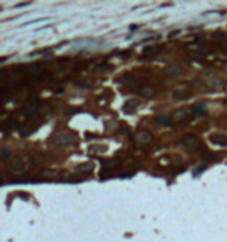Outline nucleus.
<instances>
[{"label": "nucleus", "mask_w": 227, "mask_h": 242, "mask_svg": "<svg viewBox=\"0 0 227 242\" xmlns=\"http://www.w3.org/2000/svg\"><path fill=\"white\" fill-rule=\"evenodd\" d=\"M151 133L150 132H146V130H140V132H137L136 133V140L139 141V143H150L151 141Z\"/></svg>", "instance_id": "obj_11"}, {"label": "nucleus", "mask_w": 227, "mask_h": 242, "mask_svg": "<svg viewBox=\"0 0 227 242\" xmlns=\"http://www.w3.org/2000/svg\"><path fill=\"white\" fill-rule=\"evenodd\" d=\"M140 95L142 96H145V98H153V96H156V89L153 87V86H142L140 87Z\"/></svg>", "instance_id": "obj_8"}, {"label": "nucleus", "mask_w": 227, "mask_h": 242, "mask_svg": "<svg viewBox=\"0 0 227 242\" xmlns=\"http://www.w3.org/2000/svg\"><path fill=\"white\" fill-rule=\"evenodd\" d=\"M181 146L185 147V149L188 151H194V149H199V146H201V140H199L196 135H185L181 138Z\"/></svg>", "instance_id": "obj_1"}, {"label": "nucleus", "mask_w": 227, "mask_h": 242, "mask_svg": "<svg viewBox=\"0 0 227 242\" xmlns=\"http://www.w3.org/2000/svg\"><path fill=\"white\" fill-rule=\"evenodd\" d=\"M90 165H87V163H84V165H79L78 166V171H81V172H87V171H90Z\"/></svg>", "instance_id": "obj_17"}, {"label": "nucleus", "mask_w": 227, "mask_h": 242, "mask_svg": "<svg viewBox=\"0 0 227 242\" xmlns=\"http://www.w3.org/2000/svg\"><path fill=\"white\" fill-rule=\"evenodd\" d=\"M139 104H140L139 99H129V101H126V103L123 104V112H126V113L134 112V109H137Z\"/></svg>", "instance_id": "obj_9"}, {"label": "nucleus", "mask_w": 227, "mask_h": 242, "mask_svg": "<svg viewBox=\"0 0 227 242\" xmlns=\"http://www.w3.org/2000/svg\"><path fill=\"white\" fill-rule=\"evenodd\" d=\"M213 37L219 39V40H227V36H225L224 33H215V34H213Z\"/></svg>", "instance_id": "obj_19"}, {"label": "nucleus", "mask_w": 227, "mask_h": 242, "mask_svg": "<svg viewBox=\"0 0 227 242\" xmlns=\"http://www.w3.org/2000/svg\"><path fill=\"white\" fill-rule=\"evenodd\" d=\"M163 73L168 75V76H179V75L184 73V69H182L179 64H171V65H167V67H165Z\"/></svg>", "instance_id": "obj_4"}, {"label": "nucleus", "mask_w": 227, "mask_h": 242, "mask_svg": "<svg viewBox=\"0 0 227 242\" xmlns=\"http://www.w3.org/2000/svg\"><path fill=\"white\" fill-rule=\"evenodd\" d=\"M210 143L216 144V146H227V135L224 133H215L210 137Z\"/></svg>", "instance_id": "obj_6"}, {"label": "nucleus", "mask_w": 227, "mask_h": 242, "mask_svg": "<svg viewBox=\"0 0 227 242\" xmlns=\"http://www.w3.org/2000/svg\"><path fill=\"white\" fill-rule=\"evenodd\" d=\"M156 121H157L159 124H162V126H171L170 119H168L165 115H157V116H156Z\"/></svg>", "instance_id": "obj_14"}, {"label": "nucleus", "mask_w": 227, "mask_h": 242, "mask_svg": "<svg viewBox=\"0 0 227 242\" xmlns=\"http://www.w3.org/2000/svg\"><path fill=\"white\" fill-rule=\"evenodd\" d=\"M11 155V151L6 149V147H2V158H9Z\"/></svg>", "instance_id": "obj_18"}, {"label": "nucleus", "mask_w": 227, "mask_h": 242, "mask_svg": "<svg viewBox=\"0 0 227 242\" xmlns=\"http://www.w3.org/2000/svg\"><path fill=\"white\" fill-rule=\"evenodd\" d=\"M97 70H100V72H103V70H112V65H109V64H100V65H97Z\"/></svg>", "instance_id": "obj_16"}, {"label": "nucleus", "mask_w": 227, "mask_h": 242, "mask_svg": "<svg viewBox=\"0 0 227 242\" xmlns=\"http://www.w3.org/2000/svg\"><path fill=\"white\" fill-rule=\"evenodd\" d=\"M191 86H193V87H199V89H201V87L204 86V82H202V79H201V78H194V79L191 81Z\"/></svg>", "instance_id": "obj_15"}, {"label": "nucleus", "mask_w": 227, "mask_h": 242, "mask_svg": "<svg viewBox=\"0 0 227 242\" xmlns=\"http://www.w3.org/2000/svg\"><path fill=\"white\" fill-rule=\"evenodd\" d=\"M191 110H193V113H196L199 116H204V115H207V106L204 103H196L191 107Z\"/></svg>", "instance_id": "obj_10"}, {"label": "nucleus", "mask_w": 227, "mask_h": 242, "mask_svg": "<svg viewBox=\"0 0 227 242\" xmlns=\"http://www.w3.org/2000/svg\"><path fill=\"white\" fill-rule=\"evenodd\" d=\"M50 141L55 146H67V144L75 141V137L70 135V133H55Z\"/></svg>", "instance_id": "obj_2"}, {"label": "nucleus", "mask_w": 227, "mask_h": 242, "mask_svg": "<svg viewBox=\"0 0 227 242\" xmlns=\"http://www.w3.org/2000/svg\"><path fill=\"white\" fill-rule=\"evenodd\" d=\"M154 48L153 47H146V48H143V55H154Z\"/></svg>", "instance_id": "obj_20"}, {"label": "nucleus", "mask_w": 227, "mask_h": 242, "mask_svg": "<svg viewBox=\"0 0 227 242\" xmlns=\"http://www.w3.org/2000/svg\"><path fill=\"white\" fill-rule=\"evenodd\" d=\"M44 176H45V177H56L58 172H56V171H45Z\"/></svg>", "instance_id": "obj_21"}, {"label": "nucleus", "mask_w": 227, "mask_h": 242, "mask_svg": "<svg viewBox=\"0 0 227 242\" xmlns=\"http://www.w3.org/2000/svg\"><path fill=\"white\" fill-rule=\"evenodd\" d=\"M17 127V123H16V119H8V121H3V126H2V129L6 132V130H9V129H16Z\"/></svg>", "instance_id": "obj_12"}, {"label": "nucleus", "mask_w": 227, "mask_h": 242, "mask_svg": "<svg viewBox=\"0 0 227 242\" xmlns=\"http://www.w3.org/2000/svg\"><path fill=\"white\" fill-rule=\"evenodd\" d=\"M20 135H22V137H28V135H30V129H22V130H20Z\"/></svg>", "instance_id": "obj_22"}, {"label": "nucleus", "mask_w": 227, "mask_h": 242, "mask_svg": "<svg viewBox=\"0 0 227 242\" xmlns=\"http://www.w3.org/2000/svg\"><path fill=\"white\" fill-rule=\"evenodd\" d=\"M222 70H224V72H227V62H225V64H222Z\"/></svg>", "instance_id": "obj_24"}, {"label": "nucleus", "mask_w": 227, "mask_h": 242, "mask_svg": "<svg viewBox=\"0 0 227 242\" xmlns=\"http://www.w3.org/2000/svg\"><path fill=\"white\" fill-rule=\"evenodd\" d=\"M76 86H78V87H89V84H86V82H81V81H79V82H76Z\"/></svg>", "instance_id": "obj_23"}, {"label": "nucleus", "mask_w": 227, "mask_h": 242, "mask_svg": "<svg viewBox=\"0 0 227 242\" xmlns=\"http://www.w3.org/2000/svg\"><path fill=\"white\" fill-rule=\"evenodd\" d=\"M191 113H193V110H191V109H177L174 113H173L171 119L174 121V123H181V121L188 119V118L191 116Z\"/></svg>", "instance_id": "obj_3"}, {"label": "nucleus", "mask_w": 227, "mask_h": 242, "mask_svg": "<svg viewBox=\"0 0 227 242\" xmlns=\"http://www.w3.org/2000/svg\"><path fill=\"white\" fill-rule=\"evenodd\" d=\"M173 98L174 99H185V98H188V95H187V92H184V90H174L173 92Z\"/></svg>", "instance_id": "obj_13"}, {"label": "nucleus", "mask_w": 227, "mask_h": 242, "mask_svg": "<svg viewBox=\"0 0 227 242\" xmlns=\"http://www.w3.org/2000/svg\"><path fill=\"white\" fill-rule=\"evenodd\" d=\"M208 87L213 89V90H221V89L225 87V81H224L222 78H218V76L210 78V79H208Z\"/></svg>", "instance_id": "obj_5"}, {"label": "nucleus", "mask_w": 227, "mask_h": 242, "mask_svg": "<svg viewBox=\"0 0 227 242\" xmlns=\"http://www.w3.org/2000/svg\"><path fill=\"white\" fill-rule=\"evenodd\" d=\"M11 168H12V171L20 172V171L25 168L23 158H22V157H12V158H11Z\"/></svg>", "instance_id": "obj_7"}]
</instances>
